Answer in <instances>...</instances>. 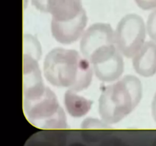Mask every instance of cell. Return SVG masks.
<instances>
[{
    "label": "cell",
    "instance_id": "6da1fadb",
    "mask_svg": "<svg viewBox=\"0 0 156 146\" xmlns=\"http://www.w3.org/2000/svg\"><path fill=\"white\" fill-rule=\"evenodd\" d=\"M91 64L74 50L55 48L49 52L44 62L47 82L58 88L76 92L86 89L92 82Z\"/></svg>",
    "mask_w": 156,
    "mask_h": 146
},
{
    "label": "cell",
    "instance_id": "9a60e30c",
    "mask_svg": "<svg viewBox=\"0 0 156 146\" xmlns=\"http://www.w3.org/2000/svg\"><path fill=\"white\" fill-rule=\"evenodd\" d=\"M93 125H95L96 127H103V126H107V123H105L103 120L99 121L98 120H94V119H87V120H84L83 123H82V127L84 128H90L93 127Z\"/></svg>",
    "mask_w": 156,
    "mask_h": 146
},
{
    "label": "cell",
    "instance_id": "277c9868",
    "mask_svg": "<svg viewBox=\"0 0 156 146\" xmlns=\"http://www.w3.org/2000/svg\"><path fill=\"white\" fill-rule=\"evenodd\" d=\"M80 50L91 65L105 60L118 50L116 46L115 31L106 23L91 24L81 38Z\"/></svg>",
    "mask_w": 156,
    "mask_h": 146
},
{
    "label": "cell",
    "instance_id": "4fadbf2b",
    "mask_svg": "<svg viewBox=\"0 0 156 146\" xmlns=\"http://www.w3.org/2000/svg\"><path fill=\"white\" fill-rule=\"evenodd\" d=\"M146 30L151 40L156 43V9H154L148 17Z\"/></svg>",
    "mask_w": 156,
    "mask_h": 146
},
{
    "label": "cell",
    "instance_id": "8fae6325",
    "mask_svg": "<svg viewBox=\"0 0 156 146\" xmlns=\"http://www.w3.org/2000/svg\"><path fill=\"white\" fill-rule=\"evenodd\" d=\"M64 104L71 116L79 118L89 112L92 106V101L79 96L76 91L68 90L64 96Z\"/></svg>",
    "mask_w": 156,
    "mask_h": 146
},
{
    "label": "cell",
    "instance_id": "e0dca14e",
    "mask_svg": "<svg viewBox=\"0 0 156 146\" xmlns=\"http://www.w3.org/2000/svg\"><path fill=\"white\" fill-rule=\"evenodd\" d=\"M152 115L154 120L156 122V93L152 102Z\"/></svg>",
    "mask_w": 156,
    "mask_h": 146
},
{
    "label": "cell",
    "instance_id": "9c48e42d",
    "mask_svg": "<svg viewBox=\"0 0 156 146\" xmlns=\"http://www.w3.org/2000/svg\"><path fill=\"white\" fill-rule=\"evenodd\" d=\"M82 0H48L47 13L52 20L60 22L71 21L77 18L83 11Z\"/></svg>",
    "mask_w": 156,
    "mask_h": 146
},
{
    "label": "cell",
    "instance_id": "5b68a950",
    "mask_svg": "<svg viewBox=\"0 0 156 146\" xmlns=\"http://www.w3.org/2000/svg\"><path fill=\"white\" fill-rule=\"evenodd\" d=\"M114 31L116 46L126 58H133L146 43V24L143 18L136 14L123 16Z\"/></svg>",
    "mask_w": 156,
    "mask_h": 146
},
{
    "label": "cell",
    "instance_id": "2e32d148",
    "mask_svg": "<svg viewBox=\"0 0 156 146\" xmlns=\"http://www.w3.org/2000/svg\"><path fill=\"white\" fill-rule=\"evenodd\" d=\"M32 5L40 12L47 13V1L48 0H30Z\"/></svg>",
    "mask_w": 156,
    "mask_h": 146
},
{
    "label": "cell",
    "instance_id": "7a4b0ae2",
    "mask_svg": "<svg viewBox=\"0 0 156 146\" xmlns=\"http://www.w3.org/2000/svg\"><path fill=\"white\" fill-rule=\"evenodd\" d=\"M143 96V86L134 75H126L106 87L99 98L98 111L107 124L121 121L138 106Z\"/></svg>",
    "mask_w": 156,
    "mask_h": 146
},
{
    "label": "cell",
    "instance_id": "ba28073f",
    "mask_svg": "<svg viewBox=\"0 0 156 146\" xmlns=\"http://www.w3.org/2000/svg\"><path fill=\"white\" fill-rule=\"evenodd\" d=\"M96 77L104 82H112L122 75L124 70L123 55L117 50L111 57L92 65Z\"/></svg>",
    "mask_w": 156,
    "mask_h": 146
},
{
    "label": "cell",
    "instance_id": "3957f363",
    "mask_svg": "<svg viewBox=\"0 0 156 146\" xmlns=\"http://www.w3.org/2000/svg\"><path fill=\"white\" fill-rule=\"evenodd\" d=\"M24 111L31 124L42 129L66 127V116L56 96L48 87L40 95L23 99Z\"/></svg>",
    "mask_w": 156,
    "mask_h": 146
},
{
    "label": "cell",
    "instance_id": "5bb4252c",
    "mask_svg": "<svg viewBox=\"0 0 156 146\" xmlns=\"http://www.w3.org/2000/svg\"><path fill=\"white\" fill-rule=\"evenodd\" d=\"M136 4L143 10H152L156 9V0H134Z\"/></svg>",
    "mask_w": 156,
    "mask_h": 146
},
{
    "label": "cell",
    "instance_id": "52a82bcc",
    "mask_svg": "<svg viewBox=\"0 0 156 146\" xmlns=\"http://www.w3.org/2000/svg\"><path fill=\"white\" fill-rule=\"evenodd\" d=\"M45 88L37 60L23 55V99L34 98Z\"/></svg>",
    "mask_w": 156,
    "mask_h": 146
},
{
    "label": "cell",
    "instance_id": "8992f818",
    "mask_svg": "<svg viewBox=\"0 0 156 146\" xmlns=\"http://www.w3.org/2000/svg\"><path fill=\"white\" fill-rule=\"evenodd\" d=\"M88 23V16L85 10L75 19L65 22L51 21V33L53 38L62 44H72L82 38Z\"/></svg>",
    "mask_w": 156,
    "mask_h": 146
},
{
    "label": "cell",
    "instance_id": "7c38bea8",
    "mask_svg": "<svg viewBox=\"0 0 156 146\" xmlns=\"http://www.w3.org/2000/svg\"><path fill=\"white\" fill-rule=\"evenodd\" d=\"M23 55H27L39 60L41 56V47L37 39L30 34H25L23 38Z\"/></svg>",
    "mask_w": 156,
    "mask_h": 146
},
{
    "label": "cell",
    "instance_id": "30bf717a",
    "mask_svg": "<svg viewBox=\"0 0 156 146\" xmlns=\"http://www.w3.org/2000/svg\"><path fill=\"white\" fill-rule=\"evenodd\" d=\"M133 66L137 74L143 77H151L156 73V43H145L140 51L133 58Z\"/></svg>",
    "mask_w": 156,
    "mask_h": 146
}]
</instances>
